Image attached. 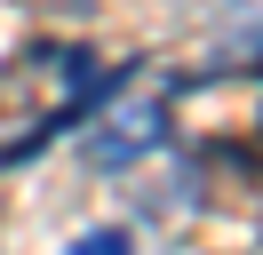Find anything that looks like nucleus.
<instances>
[{
  "instance_id": "obj_1",
  "label": "nucleus",
  "mask_w": 263,
  "mask_h": 255,
  "mask_svg": "<svg viewBox=\"0 0 263 255\" xmlns=\"http://www.w3.org/2000/svg\"><path fill=\"white\" fill-rule=\"evenodd\" d=\"M112 136H96V168H120V159H144L152 143H160V112H120V120H104Z\"/></svg>"
},
{
  "instance_id": "obj_2",
  "label": "nucleus",
  "mask_w": 263,
  "mask_h": 255,
  "mask_svg": "<svg viewBox=\"0 0 263 255\" xmlns=\"http://www.w3.org/2000/svg\"><path fill=\"white\" fill-rule=\"evenodd\" d=\"M64 255H136V239H128V223H96V231H80Z\"/></svg>"
}]
</instances>
